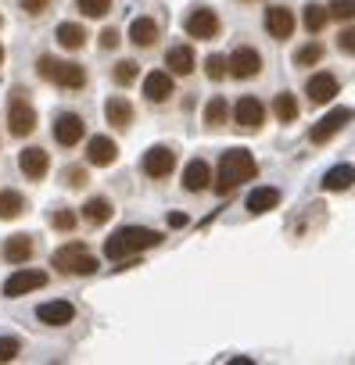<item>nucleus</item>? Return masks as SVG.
I'll return each mask as SVG.
<instances>
[{"label":"nucleus","mask_w":355,"mask_h":365,"mask_svg":"<svg viewBox=\"0 0 355 365\" xmlns=\"http://www.w3.org/2000/svg\"><path fill=\"white\" fill-rule=\"evenodd\" d=\"M36 72H40L47 83L65 86V90H83V86H86V68H83V65L61 61V58H51V54H44V58L36 61Z\"/></svg>","instance_id":"7ed1b4c3"},{"label":"nucleus","mask_w":355,"mask_h":365,"mask_svg":"<svg viewBox=\"0 0 355 365\" xmlns=\"http://www.w3.org/2000/svg\"><path fill=\"white\" fill-rule=\"evenodd\" d=\"M226 61H230V76L234 79H255L262 72V54L255 47H237Z\"/></svg>","instance_id":"9d476101"},{"label":"nucleus","mask_w":355,"mask_h":365,"mask_svg":"<svg viewBox=\"0 0 355 365\" xmlns=\"http://www.w3.org/2000/svg\"><path fill=\"white\" fill-rule=\"evenodd\" d=\"M144 97H147L151 104H165V101L172 97V76H169V72H151V76H144Z\"/></svg>","instance_id":"6ab92c4d"},{"label":"nucleus","mask_w":355,"mask_h":365,"mask_svg":"<svg viewBox=\"0 0 355 365\" xmlns=\"http://www.w3.org/2000/svg\"><path fill=\"white\" fill-rule=\"evenodd\" d=\"M40 287H47V272H40V269H19L15 276H8L4 294H8V297H22V294L40 290Z\"/></svg>","instance_id":"ddd939ff"},{"label":"nucleus","mask_w":355,"mask_h":365,"mask_svg":"<svg viewBox=\"0 0 355 365\" xmlns=\"http://www.w3.org/2000/svg\"><path fill=\"white\" fill-rule=\"evenodd\" d=\"M8 129L11 136H29L36 129V108L26 101L22 90H15V97L8 101Z\"/></svg>","instance_id":"39448f33"},{"label":"nucleus","mask_w":355,"mask_h":365,"mask_svg":"<svg viewBox=\"0 0 355 365\" xmlns=\"http://www.w3.org/2000/svg\"><path fill=\"white\" fill-rule=\"evenodd\" d=\"M33 251H36V244H33L29 233H15V237L4 240V258H8L11 265H26V262L33 258Z\"/></svg>","instance_id":"412c9836"},{"label":"nucleus","mask_w":355,"mask_h":365,"mask_svg":"<svg viewBox=\"0 0 355 365\" xmlns=\"http://www.w3.org/2000/svg\"><path fill=\"white\" fill-rule=\"evenodd\" d=\"M58 43H61L65 51H83V47H86V29L76 26V22H61V26H58Z\"/></svg>","instance_id":"bb28decb"},{"label":"nucleus","mask_w":355,"mask_h":365,"mask_svg":"<svg viewBox=\"0 0 355 365\" xmlns=\"http://www.w3.org/2000/svg\"><path fill=\"white\" fill-rule=\"evenodd\" d=\"M226 115H230V108H226L223 97H212V101L205 104V125H209V129H223V125H226Z\"/></svg>","instance_id":"2f4dec72"},{"label":"nucleus","mask_w":355,"mask_h":365,"mask_svg":"<svg viewBox=\"0 0 355 365\" xmlns=\"http://www.w3.org/2000/svg\"><path fill=\"white\" fill-rule=\"evenodd\" d=\"M209 182H212L209 161H205V158H194V161L184 168V187H187L191 194H201V190H209Z\"/></svg>","instance_id":"a211bd4d"},{"label":"nucleus","mask_w":355,"mask_h":365,"mask_svg":"<svg viewBox=\"0 0 355 365\" xmlns=\"http://www.w3.org/2000/svg\"><path fill=\"white\" fill-rule=\"evenodd\" d=\"M19 168H22L26 179H44V175L51 172V154H47L44 147H26V150L19 154Z\"/></svg>","instance_id":"2eb2a0df"},{"label":"nucleus","mask_w":355,"mask_h":365,"mask_svg":"<svg viewBox=\"0 0 355 365\" xmlns=\"http://www.w3.org/2000/svg\"><path fill=\"white\" fill-rule=\"evenodd\" d=\"M111 79H115L119 86H133V83L140 79V65H136V61H119V65L111 68Z\"/></svg>","instance_id":"473e14b6"},{"label":"nucleus","mask_w":355,"mask_h":365,"mask_svg":"<svg viewBox=\"0 0 355 365\" xmlns=\"http://www.w3.org/2000/svg\"><path fill=\"white\" fill-rule=\"evenodd\" d=\"M158 36H161V29H158V22H154L151 15H144V19H136V22L129 26V43H133V47H154Z\"/></svg>","instance_id":"4be33fe9"},{"label":"nucleus","mask_w":355,"mask_h":365,"mask_svg":"<svg viewBox=\"0 0 355 365\" xmlns=\"http://www.w3.org/2000/svg\"><path fill=\"white\" fill-rule=\"evenodd\" d=\"M262 26H266V33L273 36V40H291V33H294V11L291 8H284V4H276V8H269L266 11V19H262Z\"/></svg>","instance_id":"f8f14e48"},{"label":"nucleus","mask_w":355,"mask_h":365,"mask_svg":"<svg viewBox=\"0 0 355 365\" xmlns=\"http://www.w3.org/2000/svg\"><path fill=\"white\" fill-rule=\"evenodd\" d=\"M104 118H108V125H115V129H129L133 118H136V111H133V104H129L126 97H108Z\"/></svg>","instance_id":"aec40b11"},{"label":"nucleus","mask_w":355,"mask_h":365,"mask_svg":"<svg viewBox=\"0 0 355 365\" xmlns=\"http://www.w3.org/2000/svg\"><path fill=\"white\" fill-rule=\"evenodd\" d=\"M65 182L72 190H79V187H86V168H79V165H72V168H65Z\"/></svg>","instance_id":"58836bf2"},{"label":"nucleus","mask_w":355,"mask_h":365,"mask_svg":"<svg viewBox=\"0 0 355 365\" xmlns=\"http://www.w3.org/2000/svg\"><path fill=\"white\" fill-rule=\"evenodd\" d=\"M19 351H22V340L19 336H0V361L19 358Z\"/></svg>","instance_id":"4c0bfd02"},{"label":"nucleus","mask_w":355,"mask_h":365,"mask_svg":"<svg viewBox=\"0 0 355 365\" xmlns=\"http://www.w3.org/2000/svg\"><path fill=\"white\" fill-rule=\"evenodd\" d=\"M111 215H115V208H111L108 197H90V201L83 205V219H86L90 226H104Z\"/></svg>","instance_id":"a878e982"},{"label":"nucleus","mask_w":355,"mask_h":365,"mask_svg":"<svg viewBox=\"0 0 355 365\" xmlns=\"http://www.w3.org/2000/svg\"><path fill=\"white\" fill-rule=\"evenodd\" d=\"M0 26H4V19H0Z\"/></svg>","instance_id":"a18cd8bd"},{"label":"nucleus","mask_w":355,"mask_h":365,"mask_svg":"<svg viewBox=\"0 0 355 365\" xmlns=\"http://www.w3.org/2000/svg\"><path fill=\"white\" fill-rule=\"evenodd\" d=\"M36 319H40L44 326H69V322L76 319V308H72L69 301H47V304L36 308Z\"/></svg>","instance_id":"f3484780"},{"label":"nucleus","mask_w":355,"mask_h":365,"mask_svg":"<svg viewBox=\"0 0 355 365\" xmlns=\"http://www.w3.org/2000/svg\"><path fill=\"white\" fill-rule=\"evenodd\" d=\"M280 205V190L276 187H259L248 194V212L251 215H262V212H273Z\"/></svg>","instance_id":"393cba45"},{"label":"nucleus","mask_w":355,"mask_h":365,"mask_svg":"<svg viewBox=\"0 0 355 365\" xmlns=\"http://www.w3.org/2000/svg\"><path fill=\"white\" fill-rule=\"evenodd\" d=\"M54 269L65 276H90V272H97V258L86 251V244L72 240V244L54 251Z\"/></svg>","instance_id":"20e7f679"},{"label":"nucleus","mask_w":355,"mask_h":365,"mask_svg":"<svg viewBox=\"0 0 355 365\" xmlns=\"http://www.w3.org/2000/svg\"><path fill=\"white\" fill-rule=\"evenodd\" d=\"M337 47H341V54H355V29H341Z\"/></svg>","instance_id":"ea45409f"},{"label":"nucleus","mask_w":355,"mask_h":365,"mask_svg":"<svg viewBox=\"0 0 355 365\" xmlns=\"http://www.w3.org/2000/svg\"><path fill=\"white\" fill-rule=\"evenodd\" d=\"M101 47H104V51H115V47H119V33H115V29H104V33H101Z\"/></svg>","instance_id":"79ce46f5"},{"label":"nucleus","mask_w":355,"mask_h":365,"mask_svg":"<svg viewBox=\"0 0 355 365\" xmlns=\"http://www.w3.org/2000/svg\"><path fill=\"white\" fill-rule=\"evenodd\" d=\"M234 122H237V129H244V133H259L262 122H266V104H262L259 97H241V101L234 104Z\"/></svg>","instance_id":"0eeeda50"},{"label":"nucleus","mask_w":355,"mask_h":365,"mask_svg":"<svg viewBox=\"0 0 355 365\" xmlns=\"http://www.w3.org/2000/svg\"><path fill=\"white\" fill-rule=\"evenodd\" d=\"M51 8V0H22V11H29V15H44Z\"/></svg>","instance_id":"a19ab883"},{"label":"nucleus","mask_w":355,"mask_h":365,"mask_svg":"<svg viewBox=\"0 0 355 365\" xmlns=\"http://www.w3.org/2000/svg\"><path fill=\"white\" fill-rule=\"evenodd\" d=\"M76 8L86 15V19H104L111 11V0H76Z\"/></svg>","instance_id":"f704fd0d"},{"label":"nucleus","mask_w":355,"mask_h":365,"mask_svg":"<svg viewBox=\"0 0 355 365\" xmlns=\"http://www.w3.org/2000/svg\"><path fill=\"white\" fill-rule=\"evenodd\" d=\"M0 61H4V47H0Z\"/></svg>","instance_id":"c03bdc74"},{"label":"nucleus","mask_w":355,"mask_h":365,"mask_svg":"<svg viewBox=\"0 0 355 365\" xmlns=\"http://www.w3.org/2000/svg\"><path fill=\"white\" fill-rule=\"evenodd\" d=\"M184 29H187V36H194V40H212V36L219 33V15H216L212 8H194V11L187 15Z\"/></svg>","instance_id":"1a4fd4ad"},{"label":"nucleus","mask_w":355,"mask_h":365,"mask_svg":"<svg viewBox=\"0 0 355 365\" xmlns=\"http://www.w3.org/2000/svg\"><path fill=\"white\" fill-rule=\"evenodd\" d=\"M161 240H165V237L154 233V230H147V226H122V230H115V233L104 240V258L122 262V258H133V255H140V251H147V247H158Z\"/></svg>","instance_id":"f03ea898"},{"label":"nucleus","mask_w":355,"mask_h":365,"mask_svg":"<svg viewBox=\"0 0 355 365\" xmlns=\"http://www.w3.org/2000/svg\"><path fill=\"white\" fill-rule=\"evenodd\" d=\"M323 54H326V47H323L319 40H309L305 47H298L294 65H298V68H312V65H319V61H323Z\"/></svg>","instance_id":"c756f323"},{"label":"nucleus","mask_w":355,"mask_h":365,"mask_svg":"<svg viewBox=\"0 0 355 365\" xmlns=\"http://www.w3.org/2000/svg\"><path fill=\"white\" fill-rule=\"evenodd\" d=\"M140 168H144V175H147V179H169V175H172V168H176V154H172V147H165V143L151 147V150L144 154Z\"/></svg>","instance_id":"6e6552de"},{"label":"nucleus","mask_w":355,"mask_h":365,"mask_svg":"<svg viewBox=\"0 0 355 365\" xmlns=\"http://www.w3.org/2000/svg\"><path fill=\"white\" fill-rule=\"evenodd\" d=\"M205 76H209V79H216V83H219V79H226V76H230V61H226V58H219V54H209V58H205Z\"/></svg>","instance_id":"72a5a7b5"},{"label":"nucleus","mask_w":355,"mask_h":365,"mask_svg":"<svg viewBox=\"0 0 355 365\" xmlns=\"http://www.w3.org/2000/svg\"><path fill=\"white\" fill-rule=\"evenodd\" d=\"M115 158H119V147H115L111 136H90V143H86V161L90 165L108 168V165H115Z\"/></svg>","instance_id":"dca6fc26"},{"label":"nucleus","mask_w":355,"mask_h":365,"mask_svg":"<svg viewBox=\"0 0 355 365\" xmlns=\"http://www.w3.org/2000/svg\"><path fill=\"white\" fill-rule=\"evenodd\" d=\"M255 172H259V165H255L251 150H244V147L223 150L219 168H216V194H230V190L241 187V182H251Z\"/></svg>","instance_id":"f257e3e1"},{"label":"nucleus","mask_w":355,"mask_h":365,"mask_svg":"<svg viewBox=\"0 0 355 365\" xmlns=\"http://www.w3.org/2000/svg\"><path fill=\"white\" fill-rule=\"evenodd\" d=\"M351 118H355V111H351V108H334L330 115H323V118L312 125L309 140H312L316 147H323V143H326V140H334V136H337V133H341V129L351 122Z\"/></svg>","instance_id":"423d86ee"},{"label":"nucleus","mask_w":355,"mask_h":365,"mask_svg":"<svg viewBox=\"0 0 355 365\" xmlns=\"http://www.w3.org/2000/svg\"><path fill=\"white\" fill-rule=\"evenodd\" d=\"M355 182V165H334L326 175H323V182L319 187L323 190H330V194H341V190H348Z\"/></svg>","instance_id":"5701e85b"},{"label":"nucleus","mask_w":355,"mask_h":365,"mask_svg":"<svg viewBox=\"0 0 355 365\" xmlns=\"http://www.w3.org/2000/svg\"><path fill=\"white\" fill-rule=\"evenodd\" d=\"M169 226H172V230H180V226H187V215H184V212H172V215H169Z\"/></svg>","instance_id":"37998d69"},{"label":"nucleus","mask_w":355,"mask_h":365,"mask_svg":"<svg viewBox=\"0 0 355 365\" xmlns=\"http://www.w3.org/2000/svg\"><path fill=\"white\" fill-rule=\"evenodd\" d=\"M326 19H330V8H326V4H305L301 26H305L309 33H319V29L326 26Z\"/></svg>","instance_id":"7c9ffc66"},{"label":"nucleus","mask_w":355,"mask_h":365,"mask_svg":"<svg viewBox=\"0 0 355 365\" xmlns=\"http://www.w3.org/2000/svg\"><path fill=\"white\" fill-rule=\"evenodd\" d=\"M165 68L172 72V76H191L194 72V51L191 47H169V54H165Z\"/></svg>","instance_id":"b1692460"},{"label":"nucleus","mask_w":355,"mask_h":365,"mask_svg":"<svg viewBox=\"0 0 355 365\" xmlns=\"http://www.w3.org/2000/svg\"><path fill=\"white\" fill-rule=\"evenodd\" d=\"M26 212V197L19 190H0V219H19Z\"/></svg>","instance_id":"c85d7f7f"},{"label":"nucleus","mask_w":355,"mask_h":365,"mask_svg":"<svg viewBox=\"0 0 355 365\" xmlns=\"http://www.w3.org/2000/svg\"><path fill=\"white\" fill-rule=\"evenodd\" d=\"M273 115L280 118V122H298V97L294 93H276L273 97Z\"/></svg>","instance_id":"cd10ccee"},{"label":"nucleus","mask_w":355,"mask_h":365,"mask_svg":"<svg viewBox=\"0 0 355 365\" xmlns=\"http://www.w3.org/2000/svg\"><path fill=\"white\" fill-rule=\"evenodd\" d=\"M76 212H69V208H58V212H51V226L58 230V233H72L76 230Z\"/></svg>","instance_id":"c9c22d12"},{"label":"nucleus","mask_w":355,"mask_h":365,"mask_svg":"<svg viewBox=\"0 0 355 365\" xmlns=\"http://www.w3.org/2000/svg\"><path fill=\"white\" fill-rule=\"evenodd\" d=\"M337 90H341V83H337V76H330V72H316V76L305 83V97H309L312 104H330V101L337 97Z\"/></svg>","instance_id":"4468645a"},{"label":"nucleus","mask_w":355,"mask_h":365,"mask_svg":"<svg viewBox=\"0 0 355 365\" xmlns=\"http://www.w3.org/2000/svg\"><path fill=\"white\" fill-rule=\"evenodd\" d=\"M83 136H86V122H83L76 111H61V115L54 118V140H58L61 147H76Z\"/></svg>","instance_id":"9b49d317"},{"label":"nucleus","mask_w":355,"mask_h":365,"mask_svg":"<svg viewBox=\"0 0 355 365\" xmlns=\"http://www.w3.org/2000/svg\"><path fill=\"white\" fill-rule=\"evenodd\" d=\"M330 19H337V22H348V19H355V0H330Z\"/></svg>","instance_id":"e433bc0d"}]
</instances>
